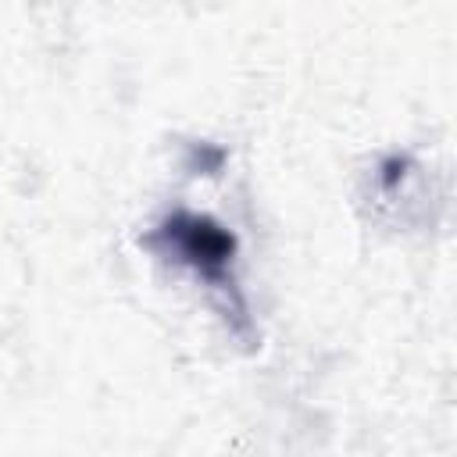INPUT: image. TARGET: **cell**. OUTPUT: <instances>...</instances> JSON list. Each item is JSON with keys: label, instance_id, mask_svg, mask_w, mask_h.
<instances>
[{"label": "cell", "instance_id": "1", "mask_svg": "<svg viewBox=\"0 0 457 457\" xmlns=\"http://www.w3.org/2000/svg\"><path fill=\"white\" fill-rule=\"evenodd\" d=\"M157 239H164L168 253H175V261L193 268L200 278L218 282V286L225 282V271L232 264V250H236V239L228 228L214 225L211 218L182 211V214H171L157 228Z\"/></svg>", "mask_w": 457, "mask_h": 457}]
</instances>
